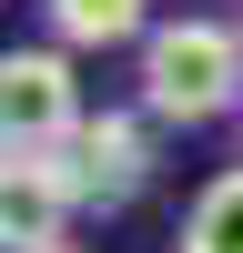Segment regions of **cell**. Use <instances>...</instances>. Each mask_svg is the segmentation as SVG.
<instances>
[{
	"mask_svg": "<svg viewBox=\"0 0 243 253\" xmlns=\"http://www.w3.org/2000/svg\"><path fill=\"white\" fill-rule=\"evenodd\" d=\"M81 172H91V203L142 193V172H152V142H142V122H132V112H101V122H81Z\"/></svg>",
	"mask_w": 243,
	"mask_h": 253,
	"instance_id": "3957f363",
	"label": "cell"
},
{
	"mask_svg": "<svg viewBox=\"0 0 243 253\" xmlns=\"http://www.w3.org/2000/svg\"><path fill=\"white\" fill-rule=\"evenodd\" d=\"M31 253H81V243H31Z\"/></svg>",
	"mask_w": 243,
	"mask_h": 253,
	"instance_id": "8992f818",
	"label": "cell"
},
{
	"mask_svg": "<svg viewBox=\"0 0 243 253\" xmlns=\"http://www.w3.org/2000/svg\"><path fill=\"white\" fill-rule=\"evenodd\" d=\"M51 31L71 41V51H101V41L142 31V0H51Z\"/></svg>",
	"mask_w": 243,
	"mask_h": 253,
	"instance_id": "5b68a950",
	"label": "cell"
},
{
	"mask_svg": "<svg viewBox=\"0 0 243 253\" xmlns=\"http://www.w3.org/2000/svg\"><path fill=\"white\" fill-rule=\"evenodd\" d=\"M233 101H243V31H223V20H162V31H142V112L213 122Z\"/></svg>",
	"mask_w": 243,
	"mask_h": 253,
	"instance_id": "6da1fadb",
	"label": "cell"
},
{
	"mask_svg": "<svg viewBox=\"0 0 243 253\" xmlns=\"http://www.w3.org/2000/svg\"><path fill=\"white\" fill-rule=\"evenodd\" d=\"M0 122H10V152H40V142H81V91L61 51H10L0 61Z\"/></svg>",
	"mask_w": 243,
	"mask_h": 253,
	"instance_id": "7a4b0ae2",
	"label": "cell"
},
{
	"mask_svg": "<svg viewBox=\"0 0 243 253\" xmlns=\"http://www.w3.org/2000/svg\"><path fill=\"white\" fill-rule=\"evenodd\" d=\"M182 253H243V172H213L182 213Z\"/></svg>",
	"mask_w": 243,
	"mask_h": 253,
	"instance_id": "277c9868",
	"label": "cell"
},
{
	"mask_svg": "<svg viewBox=\"0 0 243 253\" xmlns=\"http://www.w3.org/2000/svg\"><path fill=\"white\" fill-rule=\"evenodd\" d=\"M233 31H243V20H233Z\"/></svg>",
	"mask_w": 243,
	"mask_h": 253,
	"instance_id": "52a82bcc",
	"label": "cell"
}]
</instances>
